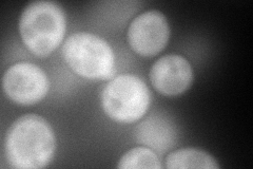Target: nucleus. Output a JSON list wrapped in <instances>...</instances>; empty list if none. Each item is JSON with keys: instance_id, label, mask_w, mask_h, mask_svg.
<instances>
[{"instance_id": "obj_5", "label": "nucleus", "mask_w": 253, "mask_h": 169, "mask_svg": "<svg viewBox=\"0 0 253 169\" xmlns=\"http://www.w3.org/2000/svg\"><path fill=\"white\" fill-rule=\"evenodd\" d=\"M3 91L12 102L30 106L41 102L49 92L45 72L35 63L19 61L6 69L2 78Z\"/></svg>"}, {"instance_id": "obj_4", "label": "nucleus", "mask_w": 253, "mask_h": 169, "mask_svg": "<svg viewBox=\"0 0 253 169\" xmlns=\"http://www.w3.org/2000/svg\"><path fill=\"white\" fill-rule=\"evenodd\" d=\"M105 113L117 123L131 124L146 114L150 106V90L138 76L121 74L105 86L101 92Z\"/></svg>"}, {"instance_id": "obj_7", "label": "nucleus", "mask_w": 253, "mask_h": 169, "mask_svg": "<svg viewBox=\"0 0 253 169\" xmlns=\"http://www.w3.org/2000/svg\"><path fill=\"white\" fill-rule=\"evenodd\" d=\"M150 82L163 95H180L189 89L193 82L192 67L184 56L165 55L153 63L150 70Z\"/></svg>"}, {"instance_id": "obj_2", "label": "nucleus", "mask_w": 253, "mask_h": 169, "mask_svg": "<svg viewBox=\"0 0 253 169\" xmlns=\"http://www.w3.org/2000/svg\"><path fill=\"white\" fill-rule=\"evenodd\" d=\"M66 29V14L53 1L29 3L19 19L22 43L32 53L42 57L50 55L61 44Z\"/></svg>"}, {"instance_id": "obj_10", "label": "nucleus", "mask_w": 253, "mask_h": 169, "mask_svg": "<svg viewBox=\"0 0 253 169\" xmlns=\"http://www.w3.org/2000/svg\"><path fill=\"white\" fill-rule=\"evenodd\" d=\"M117 167L121 169H137V168H162L160 158L149 147L132 148L121 158Z\"/></svg>"}, {"instance_id": "obj_3", "label": "nucleus", "mask_w": 253, "mask_h": 169, "mask_svg": "<svg viewBox=\"0 0 253 169\" xmlns=\"http://www.w3.org/2000/svg\"><path fill=\"white\" fill-rule=\"evenodd\" d=\"M63 59L79 76L102 80L115 71V55L111 46L101 37L78 32L70 35L62 46Z\"/></svg>"}, {"instance_id": "obj_6", "label": "nucleus", "mask_w": 253, "mask_h": 169, "mask_svg": "<svg viewBox=\"0 0 253 169\" xmlns=\"http://www.w3.org/2000/svg\"><path fill=\"white\" fill-rule=\"evenodd\" d=\"M170 38V27L166 16L157 10L139 14L130 23L128 40L133 51L145 57L161 53Z\"/></svg>"}, {"instance_id": "obj_8", "label": "nucleus", "mask_w": 253, "mask_h": 169, "mask_svg": "<svg viewBox=\"0 0 253 169\" xmlns=\"http://www.w3.org/2000/svg\"><path fill=\"white\" fill-rule=\"evenodd\" d=\"M135 135L138 142L161 152L174 146L176 140V133L170 120L152 115L137 126Z\"/></svg>"}, {"instance_id": "obj_1", "label": "nucleus", "mask_w": 253, "mask_h": 169, "mask_svg": "<svg viewBox=\"0 0 253 169\" xmlns=\"http://www.w3.org/2000/svg\"><path fill=\"white\" fill-rule=\"evenodd\" d=\"M56 148L52 126L37 114H26L11 125L4 140L7 163L17 169H38L50 164Z\"/></svg>"}, {"instance_id": "obj_9", "label": "nucleus", "mask_w": 253, "mask_h": 169, "mask_svg": "<svg viewBox=\"0 0 253 169\" xmlns=\"http://www.w3.org/2000/svg\"><path fill=\"white\" fill-rule=\"evenodd\" d=\"M166 167L170 169H218L220 166L208 152L197 148H183L171 152L166 159Z\"/></svg>"}]
</instances>
